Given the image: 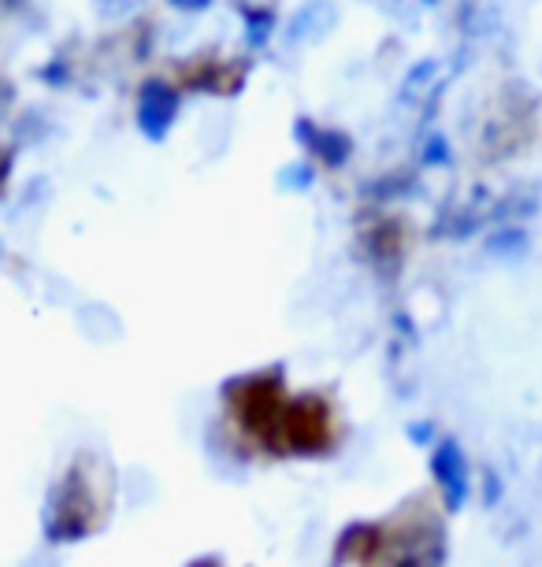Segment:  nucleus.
Returning <instances> with one entry per match:
<instances>
[{"mask_svg": "<svg viewBox=\"0 0 542 567\" xmlns=\"http://www.w3.org/2000/svg\"><path fill=\"white\" fill-rule=\"evenodd\" d=\"M227 393H231V401H235L246 431L264 437V442L279 445V426H283V412H286L279 382L275 379H242Z\"/></svg>", "mask_w": 542, "mask_h": 567, "instance_id": "nucleus-1", "label": "nucleus"}, {"mask_svg": "<svg viewBox=\"0 0 542 567\" xmlns=\"http://www.w3.org/2000/svg\"><path fill=\"white\" fill-rule=\"evenodd\" d=\"M279 445L294 449V453H324L331 445V412H327V404L316 398L286 404Z\"/></svg>", "mask_w": 542, "mask_h": 567, "instance_id": "nucleus-2", "label": "nucleus"}, {"mask_svg": "<svg viewBox=\"0 0 542 567\" xmlns=\"http://www.w3.org/2000/svg\"><path fill=\"white\" fill-rule=\"evenodd\" d=\"M86 530H90V489L82 486L79 471H71V475L63 478V486L52 494L49 538L71 542V538H82Z\"/></svg>", "mask_w": 542, "mask_h": 567, "instance_id": "nucleus-3", "label": "nucleus"}, {"mask_svg": "<svg viewBox=\"0 0 542 567\" xmlns=\"http://www.w3.org/2000/svg\"><path fill=\"white\" fill-rule=\"evenodd\" d=\"M178 115V93L161 79H149L137 93V126L149 142H164Z\"/></svg>", "mask_w": 542, "mask_h": 567, "instance_id": "nucleus-4", "label": "nucleus"}, {"mask_svg": "<svg viewBox=\"0 0 542 567\" xmlns=\"http://www.w3.org/2000/svg\"><path fill=\"white\" fill-rule=\"evenodd\" d=\"M431 475L434 483L442 486L446 494V505L450 508H461L464 497H469V471H464V453L457 442H442L439 449H434L431 456Z\"/></svg>", "mask_w": 542, "mask_h": 567, "instance_id": "nucleus-5", "label": "nucleus"}, {"mask_svg": "<svg viewBox=\"0 0 542 567\" xmlns=\"http://www.w3.org/2000/svg\"><path fill=\"white\" fill-rule=\"evenodd\" d=\"M338 23V12L331 0H308L294 12V19L286 23V41L290 45H320Z\"/></svg>", "mask_w": 542, "mask_h": 567, "instance_id": "nucleus-6", "label": "nucleus"}, {"mask_svg": "<svg viewBox=\"0 0 542 567\" xmlns=\"http://www.w3.org/2000/svg\"><path fill=\"white\" fill-rule=\"evenodd\" d=\"M294 134L301 137V145L308 148V153H316L324 159L327 167H338V164H346L349 159V137L346 134H338V131H320L313 120H297L294 123Z\"/></svg>", "mask_w": 542, "mask_h": 567, "instance_id": "nucleus-7", "label": "nucleus"}, {"mask_svg": "<svg viewBox=\"0 0 542 567\" xmlns=\"http://www.w3.org/2000/svg\"><path fill=\"white\" fill-rule=\"evenodd\" d=\"M434 74H439V60H420V63H412L409 74H406V82H401V93H398V101L401 104H417L428 97V90H431V82H434Z\"/></svg>", "mask_w": 542, "mask_h": 567, "instance_id": "nucleus-8", "label": "nucleus"}, {"mask_svg": "<svg viewBox=\"0 0 542 567\" xmlns=\"http://www.w3.org/2000/svg\"><path fill=\"white\" fill-rule=\"evenodd\" d=\"M272 30H275V16L264 12V8H249V12H246V38H249V45L260 49L264 41H268Z\"/></svg>", "mask_w": 542, "mask_h": 567, "instance_id": "nucleus-9", "label": "nucleus"}, {"mask_svg": "<svg viewBox=\"0 0 542 567\" xmlns=\"http://www.w3.org/2000/svg\"><path fill=\"white\" fill-rule=\"evenodd\" d=\"M104 19H126L142 8V0H93Z\"/></svg>", "mask_w": 542, "mask_h": 567, "instance_id": "nucleus-10", "label": "nucleus"}, {"mask_svg": "<svg viewBox=\"0 0 542 567\" xmlns=\"http://www.w3.org/2000/svg\"><path fill=\"white\" fill-rule=\"evenodd\" d=\"M279 182H283L286 189H308V186H313V167H308V164L286 167L283 175H279Z\"/></svg>", "mask_w": 542, "mask_h": 567, "instance_id": "nucleus-11", "label": "nucleus"}, {"mask_svg": "<svg viewBox=\"0 0 542 567\" xmlns=\"http://www.w3.org/2000/svg\"><path fill=\"white\" fill-rule=\"evenodd\" d=\"M524 245H528L524 230H505L502 238H491V249L494 252H520Z\"/></svg>", "mask_w": 542, "mask_h": 567, "instance_id": "nucleus-12", "label": "nucleus"}, {"mask_svg": "<svg viewBox=\"0 0 542 567\" xmlns=\"http://www.w3.org/2000/svg\"><path fill=\"white\" fill-rule=\"evenodd\" d=\"M423 159L428 164H450V145H446V137H428V145H423Z\"/></svg>", "mask_w": 542, "mask_h": 567, "instance_id": "nucleus-13", "label": "nucleus"}, {"mask_svg": "<svg viewBox=\"0 0 542 567\" xmlns=\"http://www.w3.org/2000/svg\"><path fill=\"white\" fill-rule=\"evenodd\" d=\"M178 12H201V8H208L212 0H172Z\"/></svg>", "mask_w": 542, "mask_h": 567, "instance_id": "nucleus-14", "label": "nucleus"}, {"mask_svg": "<svg viewBox=\"0 0 542 567\" xmlns=\"http://www.w3.org/2000/svg\"><path fill=\"white\" fill-rule=\"evenodd\" d=\"M194 567H216V560H201V564H194Z\"/></svg>", "mask_w": 542, "mask_h": 567, "instance_id": "nucleus-15", "label": "nucleus"}, {"mask_svg": "<svg viewBox=\"0 0 542 567\" xmlns=\"http://www.w3.org/2000/svg\"><path fill=\"white\" fill-rule=\"evenodd\" d=\"M423 4H439V0H423Z\"/></svg>", "mask_w": 542, "mask_h": 567, "instance_id": "nucleus-16", "label": "nucleus"}]
</instances>
